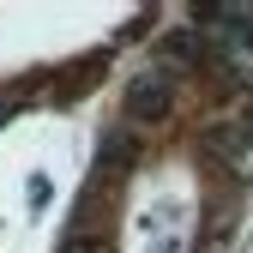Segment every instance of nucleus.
I'll use <instances>...</instances> for the list:
<instances>
[{
    "instance_id": "1",
    "label": "nucleus",
    "mask_w": 253,
    "mask_h": 253,
    "mask_svg": "<svg viewBox=\"0 0 253 253\" xmlns=\"http://www.w3.org/2000/svg\"><path fill=\"white\" fill-rule=\"evenodd\" d=\"M169 97H175L169 79L151 67V73H139L133 84H126V115H139V121H163V115H169Z\"/></svg>"
}]
</instances>
